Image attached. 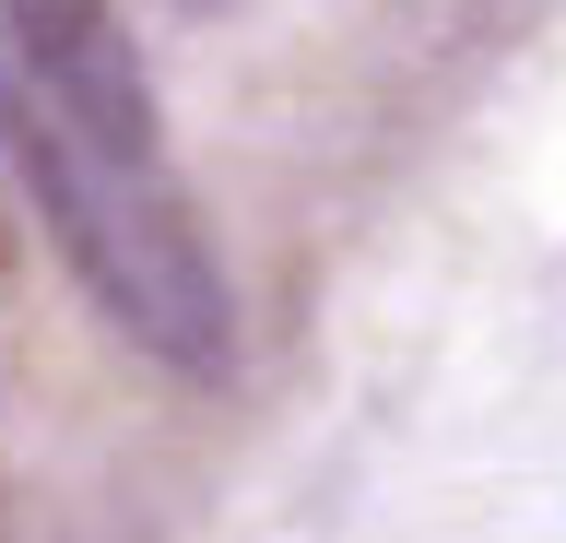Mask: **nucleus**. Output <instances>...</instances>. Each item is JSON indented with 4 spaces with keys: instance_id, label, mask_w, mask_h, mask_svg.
I'll return each instance as SVG.
<instances>
[{
    "instance_id": "obj_1",
    "label": "nucleus",
    "mask_w": 566,
    "mask_h": 543,
    "mask_svg": "<svg viewBox=\"0 0 566 543\" xmlns=\"http://www.w3.org/2000/svg\"><path fill=\"white\" fill-rule=\"evenodd\" d=\"M0 166H12V189L48 213V237H60V260L83 272V295L130 331L142 355L177 366V378H224L237 307H224V272H212L189 201H177V166H130V154L83 143V130L48 118L12 72H0Z\"/></svg>"
},
{
    "instance_id": "obj_2",
    "label": "nucleus",
    "mask_w": 566,
    "mask_h": 543,
    "mask_svg": "<svg viewBox=\"0 0 566 543\" xmlns=\"http://www.w3.org/2000/svg\"><path fill=\"white\" fill-rule=\"evenodd\" d=\"M0 72L24 83L48 118H71L83 143L166 166V118H154V72H142L130 24L106 0H0Z\"/></svg>"
},
{
    "instance_id": "obj_3",
    "label": "nucleus",
    "mask_w": 566,
    "mask_h": 543,
    "mask_svg": "<svg viewBox=\"0 0 566 543\" xmlns=\"http://www.w3.org/2000/svg\"><path fill=\"white\" fill-rule=\"evenodd\" d=\"M0 260H12V224H0Z\"/></svg>"
}]
</instances>
